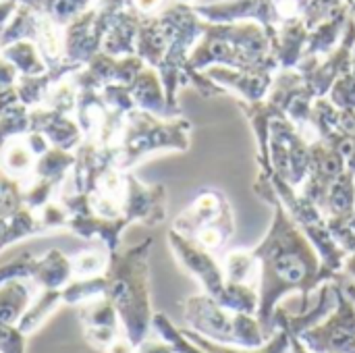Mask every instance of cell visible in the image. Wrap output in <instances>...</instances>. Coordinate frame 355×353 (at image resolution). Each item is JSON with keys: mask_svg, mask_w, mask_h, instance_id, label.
<instances>
[{"mask_svg": "<svg viewBox=\"0 0 355 353\" xmlns=\"http://www.w3.org/2000/svg\"><path fill=\"white\" fill-rule=\"evenodd\" d=\"M27 335L15 325H0V353H25Z\"/></svg>", "mask_w": 355, "mask_h": 353, "instance_id": "17", "label": "cell"}, {"mask_svg": "<svg viewBox=\"0 0 355 353\" xmlns=\"http://www.w3.org/2000/svg\"><path fill=\"white\" fill-rule=\"evenodd\" d=\"M37 221L42 223V227H44L46 233L60 231V229H67L69 212L64 210V206H62L58 200H54V202L46 204V206L37 212Z\"/></svg>", "mask_w": 355, "mask_h": 353, "instance_id": "16", "label": "cell"}, {"mask_svg": "<svg viewBox=\"0 0 355 353\" xmlns=\"http://www.w3.org/2000/svg\"><path fill=\"white\" fill-rule=\"evenodd\" d=\"M81 322H83V335L85 341L96 347L106 352V347L121 337L119 333V314L110 300L98 298L94 302H87L81 306Z\"/></svg>", "mask_w": 355, "mask_h": 353, "instance_id": "4", "label": "cell"}, {"mask_svg": "<svg viewBox=\"0 0 355 353\" xmlns=\"http://www.w3.org/2000/svg\"><path fill=\"white\" fill-rule=\"evenodd\" d=\"M29 131L42 133L52 148H60L67 152H75L83 141V133H81L79 125L56 110L31 112L29 114Z\"/></svg>", "mask_w": 355, "mask_h": 353, "instance_id": "5", "label": "cell"}, {"mask_svg": "<svg viewBox=\"0 0 355 353\" xmlns=\"http://www.w3.org/2000/svg\"><path fill=\"white\" fill-rule=\"evenodd\" d=\"M135 353H175L173 352V347L164 341H144L141 345H137V350Z\"/></svg>", "mask_w": 355, "mask_h": 353, "instance_id": "18", "label": "cell"}, {"mask_svg": "<svg viewBox=\"0 0 355 353\" xmlns=\"http://www.w3.org/2000/svg\"><path fill=\"white\" fill-rule=\"evenodd\" d=\"M135 350H137V347L123 335V337H119L116 341H112V343L106 347V352L104 353H135Z\"/></svg>", "mask_w": 355, "mask_h": 353, "instance_id": "19", "label": "cell"}, {"mask_svg": "<svg viewBox=\"0 0 355 353\" xmlns=\"http://www.w3.org/2000/svg\"><path fill=\"white\" fill-rule=\"evenodd\" d=\"M185 337L191 339L193 343H198L202 350H206L208 353H285L287 347H289V333L287 331L279 333L275 339H270L260 350H235V347H227V345H216L210 339H206L202 335H196V333H187V331H185Z\"/></svg>", "mask_w": 355, "mask_h": 353, "instance_id": "13", "label": "cell"}, {"mask_svg": "<svg viewBox=\"0 0 355 353\" xmlns=\"http://www.w3.org/2000/svg\"><path fill=\"white\" fill-rule=\"evenodd\" d=\"M25 133H29V114L25 112L23 106H15L0 117V152L8 141Z\"/></svg>", "mask_w": 355, "mask_h": 353, "instance_id": "15", "label": "cell"}, {"mask_svg": "<svg viewBox=\"0 0 355 353\" xmlns=\"http://www.w3.org/2000/svg\"><path fill=\"white\" fill-rule=\"evenodd\" d=\"M185 320L202 333V337L214 339L218 343H235L241 350L262 347L264 335L262 325L250 318V314H229L212 298H191L185 302Z\"/></svg>", "mask_w": 355, "mask_h": 353, "instance_id": "2", "label": "cell"}, {"mask_svg": "<svg viewBox=\"0 0 355 353\" xmlns=\"http://www.w3.org/2000/svg\"><path fill=\"white\" fill-rule=\"evenodd\" d=\"M152 327H154V329L158 331V335L173 347V352L175 353H208L206 350H202L200 345H193L191 339H187L183 331H177L164 314H154Z\"/></svg>", "mask_w": 355, "mask_h": 353, "instance_id": "14", "label": "cell"}, {"mask_svg": "<svg viewBox=\"0 0 355 353\" xmlns=\"http://www.w3.org/2000/svg\"><path fill=\"white\" fill-rule=\"evenodd\" d=\"M62 291V289H60ZM60 291H54V289H40V293H37V298L31 302V306L27 308V312L23 314V318L19 320V329H21V333H25L27 337L31 335V333H35L44 322H46V318L58 308V306H62V295H60Z\"/></svg>", "mask_w": 355, "mask_h": 353, "instance_id": "11", "label": "cell"}, {"mask_svg": "<svg viewBox=\"0 0 355 353\" xmlns=\"http://www.w3.org/2000/svg\"><path fill=\"white\" fill-rule=\"evenodd\" d=\"M27 279H10L0 283V325H19L27 308L31 306V289Z\"/></svg>", "mask_w": 355, "mask_h": 353, "instance_id": "8", "label": "cell"}, {"mask_svg": "<svg viewBox=\"0 0 355 353\" xmlns=\"http://www.w3.org/2000/svg\"><path fill=\"white\" fill-rule=\"evenodd\" d=\"M35 154L29 150L25 137H15L4 146L0 152V171L8 177L19 181L23 187L31 181L33 177V166H35Z\"/></svg>", "mask_w": 355, "mask_h": 353, "instance_id": "7", "label": "cell"}, {"mask_svg": "<svg viewBox=\"0 0 355 353\" xmlns=\"http://www.w3.org/2000/svg\"><path fill=\"white\" fill-rule=\"evenodd\" d=\"M73 166H75V152H67V150H60V148H50L46 154H42L35 160L31 179H46V181L62 185L64 179L71 175Z\"/></svg>", "mask_w": 355, "mask_h": 353, "instance_id": "10", "label": "cell"}, {"mask_svg": "<svg viewBox=\"0 0 355 353\" xmlns=\"http://www.w3.org/2000/svg\"><path fill=\"white\" fill-rule=\"evenodd\" d=\"M110 254L106 248L102 250H85L81 254H75L71 258L73 266V279H96L102 277L108 268Z\"/></svg>", "mask_w": 355, "mask_h": 353, "instance_id": "12", "label": "cell"}, {"mask_svg": "<svg viewBox=\"0 0 355 353\" xmlns=\"http://www.w3.org/2000/svg\"><path fill=\"white\" fill-rule=\"evenodd\" d=\"M339 300L341 308L327 320V325L300 333V337L312 352L345 353L355 341V308L343 295H339Z\"/></svg>", "mask_w": 355, "mask_h": 353, "instance_id": "3", "label": "cell"}, {"mask_svg": "<svg viewBox=\"0 0 355 353\" xmlns=\"http://www.w3.org/2000/svg\"><path fill=\"white\" fill-rule=\"evenodd\" d=\"M148 250L150 241H144L123 254H110V262L104 273V298L110 300V304L114 306L125 337L135 347L146 341L154 320L148 293Z\"/></svg>", "mask_w": 355, "mask_h": 353, "instance_id": "1", "label": "cell"}, {"mask_svg": "<svg viewBox=\"0 0 355 353\" xmlns=\"http://www.w3.org/2000/svg\"><path fill=\"white\" fill-rule=\"evenodd\" d=\"M40 289H54L60 291L73 281V266L71 258L64 256L60 250H50L42 258L33 260L31 277H29Z\"/></svg>", "mask_w": 355, "mask_h": 353, "instance_id": "6", "label": "cell"}, {"mask_svg": "<svg viewBox=\"0 0 355 353\" xmlns=\"http://www.w3.org/2000/svg\"><path fill=\"white\" fill-rule=\"evenodd\" d=\"M44 227L37 221V214L29 208H21L12 216H0V250L6 246L27 237V235H44Z\"/></svg>", "mask_w": 355, "mask_h": 353, "instance_id": "9", "label": "cell"}]
</instances>
